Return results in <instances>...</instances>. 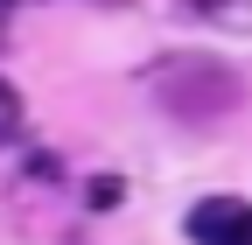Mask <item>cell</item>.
<instances>
[{
    "instance_id": "cell-1",
    "label": "cell",
    "mask_w": 252,
    "mask_h": 245,
    "mask_svg": "<svg viewBox=\"0 0 252 245\" xmlns=\"http://www.w3.org/2000/svg\"><path fill=\"white\" fill-rule=\"evenodd\" d=\"M189 245H252V203L245 196H203L182 217Z\"/></svg>"
},
{
    "instance_id": "cell-3",
    "label": "cell",
    "mask_w": 252,
    "mask_h": 245,
    "mask_svg": "<svg viewBox=\"0 0 252 245\" xmlns=\"http://www.w3.org/2000/svg\"><path fill=\"white\" fill-rule=\"evenodd\" d=\"M14 133H21V91L0 77V140H14Z\"/></svg>"
},
{
    "instance_id": "cell-4",
    "label": "cell",
    "mask_w": 252,
    "mask_h": 245,
    "mask_svg": "<svg viewBox=\"0 0 252 245\" xmlns=\"http://www.w3.org/2000/svg\"><path fill=\"white\" fill-rule=\"evenodd\" d=\"M7 7H14V0H0V35H7Z\"/></svg>"
},
{
    "instance_id": "cell-2",
    "label": "cell",
    "mask_w": 252,
    "mask_h": 245,
    "mask_svg": "<svg viewBox=\"0 0 252 245\" xmlns=\"http://www.w3.org/2000/svg\"><path fill=\"white\" fill-rule=\"evenodd\" d=\"M196 14L224 35H252V0H196Z\"/></svg>"
}]
</instances>
